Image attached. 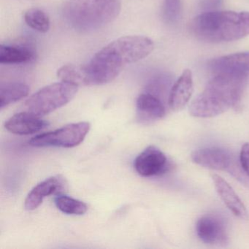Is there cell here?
Wrapping results in <instances>:
<instances>
[{
	"label": "cell",
	"mask_w": 249,
	"mask_h": 249,
	"mask_svg": "<svg viewBox=\"0 0 249 249\" xmlns=\"http://www.w3.org/2000/svg\"><path fill=\"white\" fill-rule=\"evenodd\" d=\"M154 42L145 36H124L105 46L87 65H81L83 86H97L113 81L129 64L148 56Z\"/></svg>",
	"instance_id": "6da1fadb"
},
{
	"label": "cell",
	"mask_w": 249,
	"mask_h": 249,
	"mask_svg": "<svg viewBox=\"0 0 249 249\" xmlns=\"http://www.w3.org/2000/svg\"><path fill=\"white\" fill-rule=\"evenodd\" d=\"M247 75L219 72L189 106V113L198 118L218 116L230 108L240 107Z\"/></svg>",
	"instance_id": "7a4b0ae2"
},
{
	"label": "cell",
	"mask_w": 249,
	"mask_h": 249,
	"mask_svg": "<svg viewBox=\"0 0 249 249\" xmlns=\"http://www.w3.org/2000/svg\"><path fill=\"white\" fill-rule=\"evenodd\" d=\"M191 33L208 43H224L249 36V12H202L190 23Z\"/></svg>",
	"instance_id": "3957f363"
},
{
	"label": "cell",
	"mask_w": 249,
	"mask_h": 249,
	"mask_svg": "<svg viewBox=\"0 0 249 249\" xmlns=\"http://www.w3.org/2000/svg\"><path fill=\"white\" fill-rule=\"evenodd\" d=\"M121 10V0H69L62 12L71 27L79 31L89 32L114 21Z\"/></svg>",
	"instance_id": "277c9868"
},
{
	"label": "cell",
	"mask_w": 249,
	"mask_h": 249,
	"mask_svg": "<svg viewBox=\"0 0 249 249\" xmlns=\"http://www.w3.org/2000/svg\"><path fill=\"white\" fill-rule=\"evenodd\" d=\"M78 88V86L65 81L46 86L25 102V111L40 117L49 114L70 103L76 95Z\"/></svg>",
	"instance_id": "5b68a950"
},
{
	"label": "cell",
	"mask_w": 249,
	"mask_h": 249,
	"mask_svg": "<svg viewBox=\"0 0 249 249\" xmlns=\"http://www.w3.org/2000/svg\"><path fill=\"white\" fill-rule=\"evenodd\" d=\"M192 160L196 164L212 170L228 172L236 180L249 188V176L245 173L235 155L220 148H206L194 151Z\"/></svg>",
	"instance_id": "8992f818"
},
{
	"label": "cell",
	"mask_w": 249,
	"mask_h": 249,
	"mask_svg": "<svg viewBox=\"0 0 249 249\" xmlns=\"http://www.w3.org/2000/svg\"><path fill=\"white\" fill-rule=\"evenodd\" d=\"M90 127L89 122L71 124L52 132L37 135L30 140L29 144L34 147L73 148L84 141Z\"/></svg>",
	"instance_id": "52a82bcc"
},
{
	"label": "cell",
	"mask_w": 249,
	"mask_h": 249,
	"mask_svg": "<svg viewBox=\"0 0 249 249\" xmlns=\"http://www.w3.org/2000/svg\"><path fill=\"white\" fill-rule=\"evenodd\" d=\"M134 167L137 173L142 177H154L168 172L171 164L161 150L151 145L135 159Z\"/></svg>",
	"instance_id": "ba28073f"
},
{
	"label": "cell",
	"mask_w": 249,
	"mask_h": 249,
	"mask_svg": "<svg viewBox=\"0 0 249 249\" xmlns=\"http://www.w3.org/2000/svg\"><path fill=\"white\" fill-rule=\"evenodd\" d=\"M196 235L203 243L213 246H225L228 243V233L225 222L215 215H205L198 219Z\"/></svg>",
	"instance_id": "9c48e42d"
},
{
	"label": "cell",
	"mask_w": 249,
	"mask_h": 249,
	"mask_svg": "<svg viewBox=\"0 0 249 249\" xmlns=\"http://www.w3.org/2000/svg\"><path fill=\"white\" fill-rule=\"evenodd\" d=\"M67 190L68 182L63 176H52L32 189L26 198L25 208L27 211H34L41 205L46 196L61 195Z\"/></svg>",
	"instance_id": "30bf717a"
},
{
	"label": "cell",
	"mask_w": 249,
	"mask_h": 249,
	"mask_svg": "<svg viewBox=\"0 0 249 249\" xmlns=\"http://www.w3.org/2000/svg\"><path fill=\"white\" fill-rule=\"evenodd\" d=\"M194 83L190 70L183 71L173 84L169 94L168 104L174 111L182 110L186 106L193 94Z\"/></svg>",
	"instance_id": "8fae6325"
},
{
	"label": "cell",
	"mask_w": 249,
	"mask_h": 249,
	"mask_svg": "<svg viewBox=\"0 0 249 249\" xmlns=\"http://www.w3.org/2000/svg\"><path fill=\"white\" fill-rule=\"evenodd\" d=\"M49 123L40 119V116L24 111L17 113L10 118L5 126L7 130L17 135H31L40 132L46 127Z\"/></svg>",
	"instance_id": "7c38bea8"
},
{
	"label": "cell",
	"mask_w": 249,
	"mask_h": 249,
	"mask_svg": "<svg viewBox=\"0 0 249 249\" xmlns=\"http://www.w3.org/2000/svg\"><path fill=\"white\" fill-rule=\"evenodd\" d=\"M138 120L144 123H151L162 119L166 110L160 97L151 93L140 94L136 101Z\"/></svg>",
	"instance_id": "4fadbf2b"
},
{
	"label": "cell",
	"mask_w": 249,
	"mask_h": 249,
	"mask_svg": "<svg viewBox=\"0 0 249 249\" xmlns=\"http://www.w3.org/2000/svg\"><path fill=\"white\" fill-rule=\"evenodd\" d=\"M209 68L215 73L233 72L247 75L249 73V52L215 58L209 62Z\"/></svg>",
	"instance_id": "5bb4252c"
},
{
	"label": "cell",
	"mask_w": 249,
	"mask_h": 249,
	"mask_svg": "<svg viewBox=\"0 0 249 249\" xmlns=\"http://www.w3.org/2000/svg\"><path fill=\"white\" fill-rule=\"evenodd\" d=\"M212 179L215 190L226 206L236 216L242 219H247L248 212L246 206L232 187L218 175H213Z\"/></svg>",
	"instance_id": "9a60e30c"
},
{
	"label": "cell",
	"mask_w": 249,
	"mask_h": 249,
	"mask_svg": "<svg viewBox=\"0 0 249 249\" xmlns=\"http://www.w3.org/2000/svg\"><path fill=\"white\" fill-rule=\"evenodd\" d=\"M36 57V52L30 46L23 45H1L0 63L18 65L28 63Z\"/></svg>",
	"instance_id": "2e32d148"
},
{
	"label": "cell",
	"mask_w": 249,
	"mask_h": 249,
	"mask_svg": "<svg viewBox=\"0 0 249 249\" xmlns=\"http://www.w3.org/2000/svg\"><path fill=\"white\" fill-rule=\"evenodd\" d=\"M30 89L28 85L21 82H10L2 84L0 88V107L16 103L28 96Z\"/></svg>",
	"instance_id": "e0dca14e"
},
{
	"label": "cell",
	"mask_w": 249,
	"mask_h": 249,
	"mask_svg": "<svg viewBox=\"0 0 249 249\" xmlns=\"http://www.w3.org/2000/svg\"><path fill=\"white\" fill-rule=\"evenodd\" d=\"M54 202L59 211L68 215H84L88 211L87 204L63 194L56 195Z\"/></svg>",
	"instance_id": "ac0fdd59"
},
{
	"label": "cell",
	"mask_w": 249,
	"mask_h": 249,
	"mask_svg": "<svg viewBox=\"0 0 249 249\" xmlns=\"http://www.w3.org/2000/svg\"><path fill=\"white\" fill-rule=\"evenodd\" d=\"M24 18L26 24L36 31L46 33L50 30V18L43 10L30 8L26 11Z\"/></svg>",
	"instance_id": "d6986e66"
},
{
	"label": "cell",
	"mask_w": 249,
	"mask_h": 249,
	"mask_svg": "<svg viewBox=\"0 0 249 249\" xmlns=\"http://www.w3.org/2000/svg\"><path fill=\"white\" fill-rule=\"evenodd\" d=\"M180 0H164L163 15L166 22L176 23L180 14Z\"/></svg>",
	"instance_id": "ffe728a7"
},
{
	"label": "cell",
	"mask_w": 249,
	"mask_h": 249,
	"mask_svg": "<svg viewBox=\"0 0 249 249\" xmlns=\"http://www.w3.org/2000/svg\"><path fill=\"white\" fill-rule=\"evenodd\" d=\"M223 0H199V8L203 12L218 11L222 6Z\"/></svg>",
	"instance_id": "44dd1931"
},
{
	"label": "cell",
	"mask_w": 249,
	"mask_h": 249,
	"mask_svg": "<svg viewBox=\"0 0 249 249\" xmlns=\"http://www.w3.org/2000/svg\"><path fill=\"white\" fill-rule=\"evenodd\" d=\"M239 160H240L242 168L249 176V142L245 143L242 147Z\"/></svg>",
	"instance_id": "7402d4cb"
}]
</instances>
